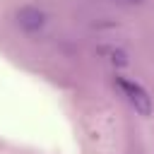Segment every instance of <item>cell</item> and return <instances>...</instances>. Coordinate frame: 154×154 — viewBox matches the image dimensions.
<instances>
[{
  "label": "cell",
  "instance_id": "1",
  "mask_svg": "<svg viewBox=\"0 0 154 154\" xmlns=\"http://www.w3.org/2000/svg\"><path fill=\"white\" fill-rule=\"evenodd\" d=\"M116 87L120 89V94L125 96V101L140 113V116H149L152 111H154V101H152V96H149V91L140 84V82H135V79H130V77H123V75H116Z\"/></svg>",
  "mask_w": 154,
  "mask_h": 154
},
{
  "label": "cell",
  "instance_id": "2",
  "mask_svg": "<svg viewBox=\"0 0 154 154\" xmlns=\"http://www.w3.org/2000/svg\"><path fill=\"white\" fill-rule=\"evenodd\" d=\"M14 17H17V26L26 34H36L46 26V12L38 5H22Z\"/></svg>",
  "mask_w": 154,
  "mask_h": 154
},
{
  "label": "cell",
  "instance_id": "3",
  "mask_svg": "<svg viewBox=\"0 0 154 154\" xmlns=\"http://www.w3.org/2000/svg\"><path fill=\"white\" fill-rule=\"evenodd\" d=\"M108 55H111V58H108L111 63H118V65H125V63H128L125 53H123V51H118V48H108Z\"/></svg>",
  "mask_w": 154,
  "mask_h": 154
},
{
  "label": "cell",
  "instance_id": "4",
  "mask_svg": "<svg viewBox=\"0 0 154 154\" xmlns=\"http://www.w3.org/2000/svg\"><path fill=\"white\" fill-rule=\"evenodd\" d=\"M120 2H128V5H140L142 0H120Z\"/></svg>",
  "mask_w": 154,
  "mask_h": 154
}]
</instances>
